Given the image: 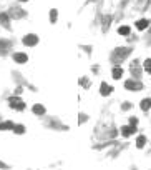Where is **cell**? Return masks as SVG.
<instances>
[{
    "label": "cell",
    "mask_w": 151,
    "mask_h": 170,
    "mask_svg": "<svg viewBox=\"0 0 151 170\" xmlns=\"http://www.w3.org/2000/svg\"><path fill=\"white\" fill-rule=\"evenodd\" d=\"M125 87L130 90H141L143 89V84L138 80H128V82H125Z\"/></svg>",
    "instance_id": "6da1fadb"
},
{
    "label": "cell",
    "mask_w": 151,
    "mask_h": 170,
    "mask_svg": "<svg viewBox=\"0 0 151 170\" xmlns=\"http://www.w3.org/2000/svg\"><path fill=\"white\" fill-rule=\"evenodd\" d=\"M10 105H12V109H15V110H23V107H25V104H23L20 99H17V97L10 99Z\"/></svg>",
    "instance_id": "7a4b0ae2"
},
{
    "label": "cell",
    "mask_w": 151,
    "mask_h": 170,
    "mask_svg": "<svg viewBox=\"0 0 151 170\" xmlns=\"http://www.w3.org/2000/svg\"><path fill=\"white\" fill-rule=\"evenodd\" d=\"M37 42H38L37 35H25V38H23V43H25V45H37Z\"/></svg>",
    "instance_id": "3957f363"
},
{
    "label": "cell",
    "mask_w": 151,
    "mask_h": 170,
    "mask_svg": "<svg viewBox=\"0 0 151 170\" xmlns=\"http://www.w3.org/2000/svg\"><path fill=\"white\" fill-rule=\"evenodd\" d=\"M13 60L18 62V64H25V62L28 60V57L25 55V53H15V55H13Z\"/></svg>",
    "instance_id": "277c9868"
},
{
    "label": "cell",
    "mask_w": 151,
    "mask_h": 170,
    "mask_svg": "<svg viewBox=\"0 0 151 170\" xmlns=\"http://www.w3.org/2000/svg\"><path fill=\"white\" fill-rule=\"evenodd\" d=\"M135 127H133V125H130V127H123V129H121V134H123L125 135V137H130V135L131 134H135Z\"/></svg>",
    "instance_id": "5b68a950"
},
{
    "label": "cell",
    "mask_w": 151,
    "mask_h": 170,
    "mask_svg": "<svg viewBox=\"0 0 151 170\" xmlns=\"http://www.w3.org/2000/svg\"><path fill=\"white\" fill-rule=\"evenodd\" d=\"M113 92V89H111L110 85H106V84H101V95H108Z\"/></svg>",
    "instance_id": "8992f818"
},
{
    "label": "cell",
    "mask_w": 151,
    "mask_h": 170,
    "mask_svg": "<svg viewBox=\"0 0 151 170\" xmlns=\"http://www.w3.org/2000/svg\"><path fill=\"white\" fill-rule=\"evenodd\" d=\"M148 20L146 18H143V20H140V22H136V27H138V30H144L146 27H148Z\"/></svg>",
    "instance_id": "52a82bcc"
},
{
    "label": "cell",
    "mask_w": 151,
    "mask_h": 170,
    "mask_svg": "<svg viewBox=\"0 0 151 170\" xmlns=\"http://www.w3.org/2000/svg\"><path fill=\"white\" fill-rule=\"evenodd\" d=\"M141 109H143V110H149L151 109V99H144L143 102H141Z\"/></svg>",
    "instance_id": "ba28073f"
},
{
    "label": "cell",
    "mask_w": 151,
    "mask_h": 170,
    "mask_svg": "<svg viewBox=\"0 0 151 170\" xmlns=\"http://www.w3.org/2000/svg\"><path fill=\"white\" fill-rule=\"evenodd\" d=\"M121 75H123V70H121L120 67H115L113 69V79H120Z\"/></svg>",
    "instance_id": "9c48e42d"
},
{
    "label": "cell",
    "mask_w": 151,
    "mask_h": 170,
    "mask_svg": "<svg viewBox=\"0 0 151 170\" xmlns=\"http://www.w3.org/2000/svg\"><path fill=\"white\" fill-rule=\"evenodd\" d=\"M33 112H35L37 115H42V114H45V107H42V105H35V107H33Z\"/></svg>",
    "instance_id": "30bf717a"
},
{
    "label": "cell",
    "mask_w": 151,
    "mask_h": 170,
    "mask_svg": "<svg viewBox=\"0 0 151 170\" xmlns=\"http://www.w3.org/2000/svg\"><path fill=\"white\" fill-rule=\"evenodd\" d=\"M8 129L13 130V124H12V122H3V124H0V130H8Z\"/></svg>",
    "instance_id": "8fae6325"
},
{
    "label": "cell",
    "mask_w": 151,
    "mask_h": 170,
    "mask_svg": "<svg viewBox=\"0 0 151 170\" xmlns=\"http://www.w3.org/2000/svg\"><path fill=\"white\" fill-rule=\"evenodd\" d=\"M118 33H120V35H128V33H130V27H120L118 28Z\"/></svg>",
    "instance_id": "7c38bea8"
},
{
    "label": "cell",
    "mask_w": 151,
    "mask_h": 170,
    "mask_svg": "<svg viewBox=\"0 0 151 170\" xmlns=\"http://www.w3.org/2000/svg\"><path fill=\"white\" fill-rule=\"evenodd\" d=\"M144 142H146V138L143 137V135H141V137H138V140H136V145H138V147L141 148V147L144 145Z\"/></svg>",
    "instance_id": "4fadbf2b"
},
{
    "label": "cell",
    "mask_w": 151,
    "mask_h": 170,
    "mask_svg": "<svg viewBox=\"0 0 151 170\" xmlns=\"http://www.w3.org/2000/svg\"><path fill=\"white\" fill-rule=\"evenodd\" d=\"M144 70H146V72H149V74H151V60H149V59L144 62Z\"/></svg>",
    "instance_id": "5bb4252c"
},
{
    "label": "cell",
    "mask_w": 151,
    "mask_h": 170,
    "mask_svg": "<svg viewBox=\"0 0 151 170\" xmlns=\"http://www.w3.org/2000/svg\"><path fill=\"white\" fill-rule=\"evenodd\" d=\"M13 130H15L17 134H23V130H25V129H23L22 125H17V127H15V125H13Z\"/></svg>",
    "instance_id": "9a60e30c"
},
{
    "label": "cell",
    "mask_w": 151,
    "mask_h": 170,
    "mask_svg": "<svg viewBox=\"0 0 151 170\" xmlns=\"http://www.w3.org/2000/svg\"><path fill=\"white\" fill-rule=\"evenodd\" d=\"M50 13H52V15H50V20L55 22V20H57V10H52Z\"/></svg>",
    "instance_id": "2e32d148"
},
{
    "label": "cell",
    "mask_w": 151,
    "mask_h": 170,
    "mask_svg": "<svg viewBox=\"0 0 151 170\" xmlns=\"http://www.w3.org/2000/svg\"><path fill=\"white\" fill-rule=\"evenodd\" d=\"M130 120H131V122H130V125H133V127H136V124H138V119H135V117H133V119H130Z\"/></svg>",
    "instance_id": "e0dca14e"
},
{
    "label": "cell",
    "mask_w": 151,
    "mask_h": 170,
    "mask_svg": "<svg viewBox=\"0 0 151 170\" xmlns=\"http://www.w3.org/2000/svg\"><path fill=\"white\" fill-rule=\"evenodd\" d=\"M22 2H27V0H22Z\"/></svg>",
    "instance_id": "ac0fdd59"
}]
</instances>
